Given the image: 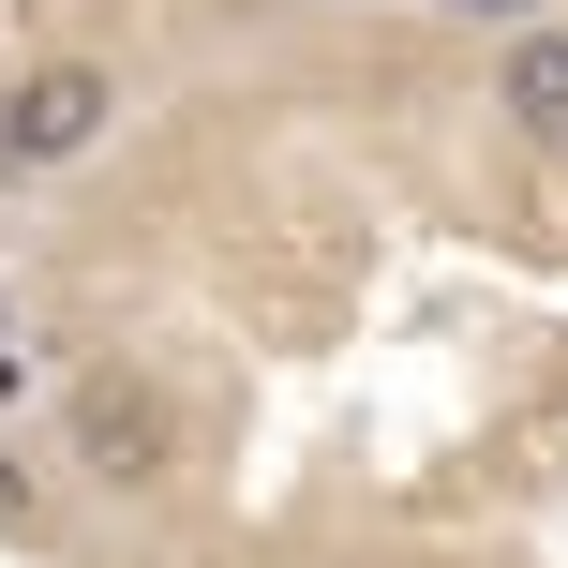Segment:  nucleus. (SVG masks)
<instances>
[{"label": "nucleus", "instance_id": "obj_1", "mask_svg": "<svg viewBox=\"0 0 568 568\" xmlns=\"http://www.w3.org/2000/svg\"><path fill=\"white\" fill-rule=\"evenodd\" d=\"M105 120H120V75H105V60H30V75L0 90V180L90 165V150H105Z\"/></svg>", "mask_w": 568, "mask_h": 568}, {"label": "nucleus", "instance_id": "obj_2", "mask_svg": "<svg viewBox=\"0 0 568 568\" xmlns=\"http://www.w3.org/2000/svg\"><path fill=\"white\" fill-rule=\"evenodd\" d=\"M60 434H75V464L90 479H120V494H165L180 479V404L150 389V374H75V404H60Z\"/></svg>", "mask_w": 568, "mask_h": 568}, {"label": "nucleus", "instance_id": "obj_3", "mask_svg": "<svg viewBox=\"0 0 568 568\" xmlns=\"http://www.w3.org/2000/svg\"><path fill=\"white\" fill-rule=\"evenodd\" d=\"M509 120L568 150V30H524V45H509Z\"/></svg>", "mask_w": 568, "mask_h": 568}, {"label": "nucleus", "instance_id": "obj_4", "mask_svg": "<svg viewBox=\"0 0 568 568\" xmlns=\"http://www.w3.org/2000/svg\"><path fill=\"white\" fill-rule=\"evenodd\" d=\"M30 524H45V479H30V464L0 449V539H30Z\"/></svg>", "mask_w": 568, "mask_h": 568}, {"label": "nucleus", "instance_id": "obj_5", "mask_svg": "<svg viewBox=\"0 0 568 568\" xmlns=\"http://www.w3.org/2000/svg\"><path fill=\"white\" fill-rule=\"evenodd\" d=\"M16 389H30V329L0 314V404H16Z\"/></svg>", "mask_w": 568, "mask_h": 568}, {"label": "nucleus", "instance_id": "obj_6", "mask_svg": "<svg viewBox=\"0 0 568 568\" xmlns=\"http://www.w3.org/2000/svg\"><path fill=\"white\" fill-rule=\"evenodd\" d=\"M449 16H539V0H449Z\"/></svg>", "mask_w": 568, "mask_h": 568}]
</instances>
